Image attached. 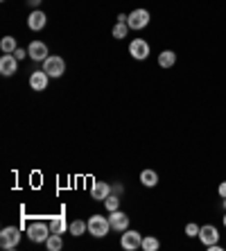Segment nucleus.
<instances>
[{
  "mask_svg": "<svg viewBox=\"0 0 226 251\" xmlns=\"http://www.w3.org/2000/svg\"><path fill=\"white\" fill-rule=\"evenodd\" d=\"M18 70V59L14 54H2L0 57V73L5 77H12L14 73Z\"/></svg>",
  "mask_w": 226,
  "mask_h": 251,
  "instance_id": "nucleus-11",
  "label": "nucleus"
},
{
  "mask_svg": "<svg viewBox=\"0 0 226 251\" xmlns=\"http://www.w3.org/2000/svg\"><path fill=\"white\" fill-rule=\"evenodd\" d=\"M16 39H14V36H5V39H2V41H0V50H2V52L5 54H14L16 52Z\"/></svg>",
  "mask_w": 226,
  "mask_h": 251,
  "instance_id": "nucleus-19",
  "label": "nucleus"
},
{
  "mask_svg": "<svg viewBox=\"0 0 226 251\" xmlns=\"http://www.w3.org/2000/svg\"><path fill=\"white\" fill-rule=\"evenodd\" d=\"M129 54H131L133 59H138V61H145V59L150 57V43H147L145 39H133V41L129 43Z\"/></svg>",
  "mask_w": 226,
  "mask_h": 251,
  "instance_id": "nucleus-7",
  "label": "nucleus"
},
{
  "mask_svg": "<svg viewBox=\"0 0 226 251\" xmlns=\"http://www.w3.org/2000/svg\"><path fill=\"white\" fill-rule=\"evenodd\" d=\"M50 231H52V233L64 235L66 231H68V224H66L64 217H52V220H50Z\"/></svg>",
  "mask_w": 226,
  "mask_h": 251,
  "instance_id": "nucleus-17",
  "label": "nucleus"
},
{
  "mask_svg": "<svg viewBox=\"0 0 226 251\" xmlns=\"http://www.w3.org/2000/svg\"><path fill=\"white\" fill-rule=\"evenodd\" d=\"M50 226L48 224H43V222H32L27 226V235H29V240L32 242H46L48 238H50Z\"/></svg>",
  "mask_w": 226,
  "mask_h": 251,
  "instance_id": "nucleus-6",
  "label": "nucleus"
},
{
  "mask_svg": "<svg viewBox=\"0 0 226 251\" xmlns=\"http://www.w3.org/2000/svg\"><path fill=\"white\" fill-rule=\"evenodd\" d=\"M158 247H161V242H158L154 235H145V238H143V247H140V249H145V251H156Z\"/></svg>",
  "mask_w": 226,
  "mask_h": 251,
  "instance_id": "nucleus-21",
  "label": "nucleus"
},
{
  "mask_svg": "<svg viewBox=\"0 0 226 251\" xmlns=\"http://www.w3.org/2000/svg\"><path fill=\"white\" fill-rule=\"evenodd\" d=\"M43 70H46L50 77H61L66 73V61L57 54H50V57L43 61Z\"/></svg>",
  "mask_w": 226,
  "mask_h": 251,
  "instance_id": "nucleus-3",
  "label": "nucleus"
},
{
  "mask_svg": "<svg viewBox=\"0 0 226 251\" xmlns=\"http://www.w3.org/2000/svg\"><path fill=\"white\" fill-rule=\"evenodd\" d=\"M104 206L109 213H113V210L120 208V199H118V195H109V197L104 199Z\"/></svg>",
  "mask_w": 226,
  "mask_h": 251,
  "instance_id": "nucleus-22",
  "label": "nucleus"
},
{
  "mask_svg": "<svg viewBox=\"0 0 226 251\" xmlns=\"http://www.w3.org/2000/svg\"><path fill=\"white\" fill-rule=\"evenodd\" d=\"M222 222H224V226H226V215H224V217H222Z\"/></svg>",
  "mask_w": 226,
  "mask_h": 251,
  "instance_id": "nucleus-28",
  "label": "nucleus"
},
{
  "mask_svg": "<svg viewBox=\"0 0 226 251\" xmlns=\"http://www.w3.org/2000/svg\"><path fill=\"white\" fill-rule=\"evenodd\" d=\"M199 228H201V226H197V224H188V226H186V235H188V238H199Z\"/></svg>",
  "mask_w": 226,
  "mask_h": 251,
  "instance_id": "nucleus-24",
  "label": "nucleus"
},
{
  "mask_svg": "<svg viewBox=\"0 0 226 251\" xmlns=\"http://www.w3.org/2000/svg\"><path fill=\"white\" fill-rule=\"evenodd\" d=\"M199 240H201L206 247H213L220 242V231H217L213 224H206V226L199 228Z\"/></svg>",
  "mask_w": 226,
  "mask_h": 251,
  "instance_id": "nucleus-8",
  "label": "nucleus"
},
{
  "mask_svg": "<svg viewBox=\"0 0 226 251\" xmlns=\"http://www.w3.org/2000/svg\"><path fill=\"white\" fill-rule=\"evenodd\" d=\"M174 64H176V54H174L172 50H163V52L158 54V66H161V68H172Z\"/></svg>",
  "mask_w": 226,
  "mask_h": 251,
  "instance_id": "nucleus-15",
  "label": "nucleus"
},
{
  "mask_svg": "<svg viewBox=\"0 0 226 251\" xmlns=\"http://www.w3.org/2000/svg\"><path fill=\"white\" fill-rule=\"evenodd\" d=\"M109 222H111V228H113V231H120V233L129 228V217L125 215V213H120V210H113V213H111Z\"/></svg>",
  "mask_w": 226,
  "mask_h": 251,
  "instance_id": "nucleus-12",
  "label": "nucleus"
},
{
  "mask_svg": "<svg viewBox=\"0 0 226 251\" xmlns=\"http://www.w3.org/2000/svg\"><path fill=\"white\" fill-rule=\"evenodd\" d=\"M127 25H129V29H138L140 32L143 27L150 25V12L147 9H133L127 16Z\"/></svg>",
  "mask_w": 226,
  "mask_h": 251,
  "instance_id": "nucleus-5",
  "label": "nucleus"
},
{
  "mask_svg": "<svg viewBox=\"0 0 226 251\" xmlns=\"http://www.w3.org/2000/svg\"><path fill=\"white\" fill-rule=\"evenodd\" d=\"M46 247L50 251H59L61 247H64V240H61V235L59 233H50V238L46 240Z\"/></svg>",
  "mask_w": 226,
  "mask_h": 251,
  "instance_id": "nucleus-20",
  "label": "nucleus"
},
{
  "mask_svg": "<svg viewBox=\"0 0 226 251\" xmlns=\"http://www.w3.org/2000/svg\"><path fill=\"white\" fill-rule=\"evenodd\" d=\"M27 27L32 29V32H41V29L46 27V14L41 12V9H34L27 18Z\"/></svg>",
  "mask_w": 226,
  "mask_h": 251,
  "instance_id": "nucleus-13",
  "label": "nucleus"
},
{
  "mask_svg": "<svg viewBox=\"0 0 226 251\" xmlns=\"http://www.w3.org/2000/svg\"><path fill=\"white\" fill-rule=\"evenodd\" d=\"M70 235H75V238H79V235H84L88 231V222H81V220H75V222L68 226Z\"/></svg>",
  "mask_w": 226,
  "mask_h": 251,
  "instance_id": "nucleus-18",
  "label": "nucleus"
},
{
  "mask_svg": "<svg viewBox=\"0 0 226 251\" xmlns=\"http://www.w3.org/2000/svg\"><path fill=\"white\" fill-rule=\"evenodd\" d=\"M224 208H226V199H224Z\"/></svg>",
  "mask_w": 226,
  "mask_h": 251,
  "instance_id": "nucleus-29",
  "label": "nucleus"
},
{
  "mask_svg": "<svg viewBox=\"0 0 226 251\" xmlns=\"http://www.w3.org/2000/svg\"><path fill=\"white\" fill-rule=\"evenodd\" d=\"M48 79H50V75H48L46 70H34L32 75H29V88L32 91H46L48 88Z\"/></svg>",
  "mask_w": 226,
  "mask_h": 251,
  "instance_id": "nucleus-9",
  "label": "nucleus"
},
{
  "mask_svg": "<svg viewBox=\"0 0 226 251\" xmlns=\"http://www.w3.org/2000/svg\"><path fill=\"white\" fill-rule=\"evenodd\" d=\"M27 5H29V7H39L41 0H27Z\"/></svg>",
  "mask_w": 226,
  "mask_h": 251,
  "instance_id": "nucleus-27",
  "label": "nucleus"
},
{
  "mask_svg": "<svg viewBox=\"0 0 226 251\" xmlns=\"http://www.w3.org/2000/svg\"><path fill=\"white\" fill-rule=\"evenodd\" d=\"M127 32H129L127 21H125V23H118L116 27H113V36H116V39H125V36H127Z\"/></svg>",
  "mask_w": 226,
  "mask_h": 251,
  "instance_id": "nucleus-23",
  "label": "nucleus"
},
{
  "mask_svg": "<svg viewBox=\"0 0 226 251\" xmlns=\"http://www.w3.org/2000/svg\"><path fill=\"white\" fill-rule=\"evenodd\" d=\"M14 57H16L18 61H23V59H25V57H29V54H27V50H23V48H16V52H14Z\"/></svg>",
  "mask_w": 226,
  "mask_h": 251,
  "instance_id": "nucleus-25",
  "label": "nucleus"
},
{
  "mask_svg": "<svg viewBox=\"0 0 226 251\" xmlns=\"http://www.w3.org/2000/svg\"><path fill=\"white\" fill-rule=\"evenodd\" d=\"M109 228H111L109 217H104V215L88 217V233L93 235V238H104L109 233Z\"/></svg>",
  "mask_w": 226,
  "mask_h": 251,
  "instance_id": "nucleus-1",
  "label": "nucleus"
},
{
  "mask_svg": "<svg viewBox=\"0 0 226 251\" xmlns=\"http://www.w3.org/2000/svg\"><path fill=\"white\" fill-rule=\"evenodd\" d=\"M217 193H220V197H222V199H226V181H222V183H220Z\"/></svg>",
  "mask_w": 226,
  "mask_h": 251,
  "instance_id": "nucleus-26",
  "label": "nucleus"
},
{
  "mask_svg": "<svg viewBox=\"0 0 226 251\" xmlns=\"http://www.w3.org/2000/svg\"><path fill=\"white\" fill-rule=\"evenodd\" d=\"M120 247L125 251H136L143 247V235L138 231H122V238H120Z\"/></svg>",
  "mask_w": 226,
  "mask_h": 251,
  "instance_id": "nucleus-4",
  "label": "nucleus"
},
{
  "mask_svg": "<svg viewBox=\"0 0 226 251\" xmlns=\"http://www.w3.org/2000/svg\"><path fill=\"white\" fill-rule=\"evenodd\" d=\"M140 183L147 188H154L158 183V175L154 170H143V172H140Z\"/></svg>",
  "mask_w": 226,
  "mask_h": 251,
  "instance_id": "nucleus-16",
  "label": "nucleus"
},
{
  "mask_svg": "<svg viewBox=\"0 0 226 251\" xmlns=\"http://www.w3.org/2000/svg\"><path fill=\"white\" fill-rule=\"evenodd\" d=\"M109 195H111V186L106 181H95L93 188H91V197H93L95 201H104Z\"/></svg>",
  "mask_w": 226,
  "mask_h": 251,
  "instance_id": "nucleus-14",
  "label": "nucleus"
},
{
  "mask_svg": "<svg viewBox=\"0 0 226 251\" xmlns=\"http://www.w3.org/2000/svg\"><path fill=\"white\" fill-rule=\"evenodd\" d=\"M18 242H21V231H18L16 226H5L0 231V247H2V249L12 251L18 247Z\"/></svg>",
  "mask_w": 226,
  "mask_h": 251,
  "instance_id": "nucleus-2",
  "label": "nucleus"
},
{
  "mask_svg": "<svg viewBox=\"0 0 226 251\" xmlns=\"http://www.w3.org/2000/svg\"><path fill=\"white\" fill-rule=\"evenodd\" d=\"M27 54L32 59H34V61H46L48 57H50V54H48V46L43 41H32L27 46Z\"/></svg>",
  "mask_w": 226,
  "mask_h": 251,
  "instance_id": "nucleus-10",
  "label": "nucleus"
}]
</instances>
